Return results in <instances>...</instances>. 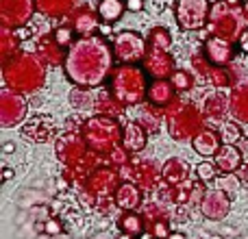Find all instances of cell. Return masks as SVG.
<instances>
[{"instance_id":"5bb4252c","label":"cell","mask_w":248,"mask_h":239,"mask_svg":"<svg viewBox=\"0 0 248 239\" xmlns=\"http://www.w3.org/2000/svg\"><path fill=\"white\" fill-rule=\"evenodd\" d=\"M172 83H174L179 90H185V87H189V76L185 72H176L174 76H172Z\"/></svg>"},{"instance_id":"d6986e66","label":"cell","mask_w":248,"mask_h":239,"mask_svg":"<svg viewBox=\"0 0 248 239\" xmlns=\"http://www.w3.org/2000/svg\"><path fill=\"white\" fill-rule=\"evenodd\" d=\"M16 35H17V37H20V39H26V37H29V30H26V29H20Z\"/></svg>"},{"instance_id":"5b68a950","label":"cell","mask_w":248,"mask_h":239,"mask_svg":"<svg viewBox=\"0 0 248 239\" xmlns=\"http://www.w3.org/2000/svg\"><path fill=\"white\" fill-rule=\"evenodd\" d=\"M207 55L214 63H227V61L233 59V52H231V46L220 39H214V42L207 44Z\"/></svg>"},{"instance_id":"9c48e42d","label":"cell","mask_w":248,"mask_h":239,"mask_svg":"<svg viewBox=\"0 0 248 239\" xmlns=\"http://www.w3.org/2000/svg\"><path fill=\"white\" fill-rule=\"evenodd\" d=\"M240 135H242V128H237L235 124H231V122H227L222 128H220V137H222L224 144L233 146L237 139H240Z\"/></svg>"},{"instance_id":"30bf717a","label":"cell","mask_w":248,"mask_h":239,"mask_svg":"<svg viewBox=\"0 0 248 239\" xmlns=\"http://www.w3.org/2000/svg\"><path fill=\"white\" fill-rule=\"evenodd\" d=\"M168 91H170V90H168L166 83H161V81L153 83V87H150V98H153V103L161 105V103H166V100L170 98V94H168Z\"/></svg>"},{"instance_id":"7c38bea8","label":"cell","mask_w":248,"mask_h":239,"mask_svg":"<svg viewBox=\"0 0 248 239\" xmlns=\"http://www.w3.org/2000/svg\"><path fill=\"white\" fill-rule=\"evenodd\" d=\"M196 174H198V179L202 180V183H209V180H214L216 179V163H201V165L196 167Z\"/></svg>"},{"instance_id":"7a4b0ae2","label":"cell","mask_w":248,"mask_h":239,"mask_svg":"<svg viewBox=\"0 0 248 239\" xmlns=\"http://www.w3.org/2000/svg\"><path fill=\"white\" fill-rule=\"evenodd\" d=\"M229 211V198L224 192H211L205 196L202 200V213L207 215L209 220H222Z\"/></svg>"},{"instance_id":"3957f363","label":"cell","mask_w":248,"mask_h":239,"mask_svg":"<svg viewBox=\"0 0 248 239\" xmlns=\"http://www.w3.org/2000/svg\"><path fill=\"white\" fill-rule=\"evenodd\" d=\"M242 163V154L240 150L235 148V146L227 144L222 146V148L218 150V154H216V167L218 170H222L224 174H231L233 170H237V165Z\"/></svg>"},{"instance_id":"cb8c5ba5","label":"cell","mask_w":248,"mask_h":239,"mask_svg":"<svg viewBox=\"0 0 248 239\" xmlns=\"http://www.w3.org/2000/svg\"><path fill=\"white\" fill-rule=\"evenodd\" d=\"M246 11H248V4H246Z\"/></svg>"},{"instance_id":"2e32d148","label":"cell","mask_w":248,"mask_h":239,"mask_svg":"<svg viewBox=\"0 0 248 239\" xmlns=\"http://www.w3.org/2000/svg\"><path fill=\"white\" fill-rule=\"evenodd\" d=\"M70 37H72V33H70V29H59V30H57V39H59L61 44H68V42H65V39H70Z\"/></svg>"},{"instance_id":"e0dca14e","label":"cell","mask_w":248,"mask_h":239,"mask_svg":"<svg viewBox=\"0 0 248 239\" xmlns=\"http://www.w3.org/2000/svg\"><path fill=\"white\" fill-rule=\"evenodd\" d=\"M126 7L131 9V11H141V7H144V2L141 0H128Z\"/></svg>"},{"instance_id":"7402d4cb","label":"cell","mask_w":248,"mask_h":239,"mask_svg":"<svg viewBox=\"0 0 248 239\" xmlns=\"http://www.w3.org/2000/svg\"><path fill=\"white\" fill-rule=\"evenodd\" d=\"M170 239H185V237L181 235V233H172V235H170Z\"/></svg>"},{"instance_id":"ac0fdd59","label":"cell","mask_w":248,"mask_h":239,"mask_svg":"<svg viewBox=\"0 0 248 239\" xmlns=\"http://www.w3.org/2000/svg\"><path fill=\"white\" fill-rule=\"evenodd\" d=\"M240 46H242V50L244 52H248V30L244 35H242V42H240Z\"/></svg>"},{"instance_id":"8fae6325","label":"cell","mask_w":248,"mask_h":239,"mask_svg":"<svg viewBox=\"0 0 248 239\" xmlns=\"http://www.w3.org/2000/svg\"><path fill=\"white\" fill-rule=\"evenodd\" d=\"M216 185H218L220 192H235V189L240 187V180H237L233 174H222L216 179Z\"/></svg>"},{"instance_id":"8992f818","label":"cell","mask_w":248,"mask_h":239,"mask_svg":"<svg viewBox=\"0 0 248 239\" xmlns=\"http://www.w3.org/2000/svg\"><path fill=\"white\" fill-rule=\"evenodd\" d=\"M122 11H124V4L120 0H103L98 4V13L105 22H116L122 15Z\"/></svg>"},{"instance_id":"4fadbf2b","label":"cell","mask_w":248,"mask_h":239,"mask_svg":"<svg viewBox=\"0 0 248 239\" xmlns=\"http://www.w3.org/2000/svg\"><path fill=\"white\" fill-rule=\"evenodd\" d=\"M122 228L126 233H131V235H135V233H140V228H141V224H140V218L137 215H126V218H122Z\"/></svg>"},{"instance_id":"ba28073f","label":"cell","mask_w":248,"mask_h":239,"mask_svg":"<svg viewBox=\"0 0 248 239\" xmlns=\"http://www.w3.org/2000/svg\"><path fill=\"white\" fill-rule=\"evenodd\" d=\"M137 196H140V194H137L131 185H122L120 192H118V205L124 207V209H131V207L137 205Z\"/></svg>"},{"instance_id":"603a6c76","label":"cell","mask_w":248,"mask_h":239,"mask_svg":"<svg viewBox=\"0 0 248 239\" xmlns=\"http://www.w3.org/2000/svg\"><path fill=\"white\" fill-rule=\"evenodd\" d=\"M242 135H244V137H246V139H248V124H246V126H244V128H242Z\"/></svg>"},{"instance_id":"277c9868","label":"cell","mask_w":248,"mask_h":239,"mask_svg":"<svg viewBox=\"0 0 248 239\" xmlns=\"http://www.w3.org/2000/svg\"><path fill=\"white\" fill-rule=\"evenodd\" d=\"M194 150L202 157H211V154H218L220 146H218V135L211 131H205L194 139Z\"/></svg>"},{"instance_id":"ffe728a7","label":"cell","mask_w":248,"mask_h":239,"mask_svg":"<svg viewBox=\"0 0 248 239\" xmlns=\"http://www.w3.org/2000/svg\"><path fill=\"white\" fill-rule=\"evenodd\" d=\"M100 33H103V35H109V33H111V26H109V24H103V26H100Z\"/></svg>"},{"instance_id":"6da1fadb","label":"cell","mask_w":248,"mask_h":239,"mask_svg":"<svg viewBox=\"0 0 248 239\" xmlns=\"http://www.w3.org/2000/svg\"><path fill=\"white\" fill-rule=\"evenodd\" d=\"M141 52H144V44H141V37H137L135 33H124L118 37L116 55L120 61H137Z\"/></svg>"},{"instance_id":"9a60e30c","label":"cell","mask_w":248,"mask_h":239,"mask_svg":"<svg viewBox=\"0 0 248 239\" xmlns=\"http://www.w3.org/2000/svg\"><path fill=\"white\" fill-rule=\"evenodd\" d=\"M44 228H46L48 235H59V233H61V224L57 222V220H48Z\"/></svg>"},{"instance_id":"44dd1931","label":"cell","mask_w":248,"mask_h":239,"mask_svg":"<svg viewBox=\"0 0 248 239\" xmlns=\"http://www.w3.org/2000/svg\"><path fill=\"white\" fill-rule=\"evenodd\" d=\"M4 152H13V144H11V141H7V144H4Z\"/></svg>"},{"instance_id":"52a82bcc","label":"cell","mask_w":248,"mask_h":239,"mask_svg":"<svg viewBox=\"0 0 248 239\" xmlns=\"http://www.w3.org/2000/svg\"><path fill=\"white\" fill-rule=\"evenodd\" d=\"M144 144H146V135H144V131H141V126H137V124H128L124 146H126L128 150H140V148H144Z\"/></svg>"}]
</instances>
